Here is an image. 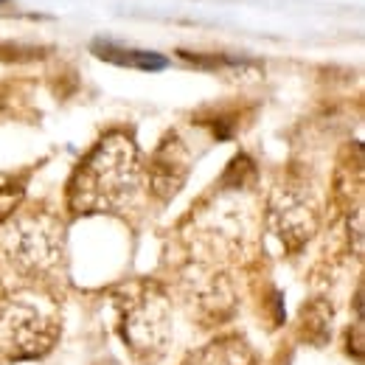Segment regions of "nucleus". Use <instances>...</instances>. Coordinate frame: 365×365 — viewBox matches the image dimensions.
I'll return each instance as SVG.
<instances>
[{
    "instance_id": "f257e3e1",
    "label": "nucleus",
    "mask_w": 365,
    "mask_h": 365,
    "mask_svg": "<svg viewBox=\"0 0 365 365\" xmlns=\"http://www.w3.org/2000/svg\"><path fill=\"white\" fill-rule=\"evenodd\" d=\"M140 152L130 133L113 130L101 135L76 163L65 185L68 211L76 217L115 214L133 202L140 185Z\"/></svg>"
},
{
    "instance_id": "f03ea898",
    "label": "nucleus",
    "mask_w": 365,
    "mask_h": 365,
    "mask_svg": "<svg viewBox=\"0 0 365 365\" xmlns=\"http://www.w3.org/2000/svg\"><path fill=\"white\" fill-rule=\"evenodd\" d=\"M65 256V228L48 211L11 217L0 230V284L46 287L56 278Z\"/></svg>"
},
{
    "instance_id": "7ed1b4c3",
    "label": "nucleus",
    "mask_w": 365,
    "mask_h": 365,
    "mask_svg": "<svg viewBox=\"0 0 365 365\" xmlns=\"http://www.w3.org/2000/svg\"><path fill=\"white\" fill-rule=\"evenodd\" d=\"M59 304L46 287L0 284V360H40L59 340Z\"/></svg>"
},
{
    "instance_id": "20e7f679",
    "label": "nucleus",
    "mask_w": 365,
    "mask_h": 365,
    "mask_svg": "<svg viewBox=\"0 0 365 365\" xmlns=\"http://www.w3.org/2000/svg\"><path fill=\"white\" fill-rule=\"evenodd\" d=\"M118 334L138 365H158L175 340L172 295L158 281L127 284L115 295Z\"/></svg>"
},
{
    "instance_id": "39448f33",
    "label": "nucleus",
    "mask_w": 365,
    "mask_h": 365,
    "mask_svg": "<svg viewBox=\"0 0 365 365\" xmlns=\"http://www.w3.org/2000/svg\"><path fill=\"white\" fill-rule=\"evenodd\" d=\"M267 228L281 242L284 253L295 256L301 253L320 228V211L312 200V194L301 185H275L267 197V211H264Z\"/></svg>"
},
{
    "instance_id": "423d86ee",
    "label": "nucleus",
    "mask_w": 365,
    "mask_h": 365,
    "mask_svg": "<svg viewBox=\"0 0 365 365\" xmlns=\"http://www.w3.org/2000/svg\"><path fill=\"white\" fill-rule=\"evenodd\" d=\"M191 163H194V155H191V146L185 143V138L175 130L166 133L146 166V185H149L152 197L158 202L175 200L188 180Z\"/></svg>"
},
{
    "instance_id": "0eeeda50",
    "label": "nucleus",
    "mask_w": 365,
    "mask_h": 365,
    "mask_svg": "<svg viewBox=\"0 0 365 365\" xmlns=\"http://www.w3.org/2000/svg\"><path fill=\"white\" fill-rule=\"evenodd\" d=\"M180 365H259V351L239 331H220L205 346L188 351Z\"/></svg>"
},
{
    "instance_id": "6e6552de",
    "label": "nucleus",
    "mask_w": 365,
    "mask_h": 365,
    "mask_svg": "<svg viewBox=\"0 0 365 365\" xmlns=\"http://www.w3.org/2000/svg\"><path fill=\"white\" fill-rule=\"evenodd\" d=\"M331 326H334L331 301L312 298L309 304H304V309L298 315V340L307 343V346L323 349L331 340Z\"/></svg>"
},
{
    "instance_id": "1a4fd4ad",
    "label": "nucleus",
    "mask_w": 365,
    "mask_h": 365,
    "mask_svg": "<svg viewBox=\"0 0 365 365\" xmlns=\"http://www.w3.org/2000/svg\"><path fill=\"white\" fill-rule=\"evenodd\" d=\"M93 53L104 62H113V65H121V68H135V71H163L169 65L166 56L155 53V51H138V48H124L118 43H110V40H96L93 43Z\"/></svg>"
},
{
    "instance_id": "9d476101",
    "label": "nucleus",
    "mask_w": 365,
    "mask_h": 365,
    "mask_svg": "<svg viewBox=\"0 0 365 365\" xmlns=\"http://www.w3.org/2000/svg\"><path fill=\"white\" fill-rule=\"evenodd\" d=\"M23 197H26V178L0 175V225H6L17 214Z\"/></svg>"
}]
</instances>
